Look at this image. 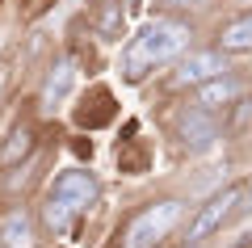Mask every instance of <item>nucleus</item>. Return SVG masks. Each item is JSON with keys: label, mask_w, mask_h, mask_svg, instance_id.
Segmentation results:
<instances>
[{"label": "nucleus", "mask_w": 252, "mask_h": 248, "mask_svg": "<svg viewBox=\"0 0 252 248\" xmlns=\"http://www.w3.org/2000/svg\"><path fill=\"white\" fill-rule=\"evenodd\" d=\"M168 9H206L210 0H164Z\"/></svg>", "instance_id": "obj_15"}, {"label": "nucleus", "mask_w": 252, "mask_h": 248, "mask_svg": "<svg viewBox=\"0 0 252 248\" xmlns=\"http://www.w3.org/2000/svg\"><path fill=\"white\" fill-rule=\"evenodd\" d=\"M240 101V80H231V76H215V80H206L198 89V106L202 109H227V106H235Z\"/></svg>", "instance_id": "obj_9"}, {"label": "nucleus", "mask_w": 252, "mask_h": 248, "mask_svg": "<svg viewBox=\"0 0 252 248\" xmlns=\"http://www.w3.org/2000/svg\"><path fill=\"white\" fill-rule=\"evenodd\" d=\"M51 9V0H26V17H42Z\"/></svg>", "instance_id": "obj_14"}, {"label": "nucleus", "mask_w": 252, "mask_h": 248, "mask_svg": "<svg viewBox=\"0 0 252 248\" xmlns=\"http://www.w3.org/2000/svg\"><path fill=\"white\" fill-rule=\"evenodd\" d=\"M34 151V131L30 126H17V131L4 139V147H0V164L9 169V164H21V160Z\"/></svg>", "instance_id": "obj_13"}, {"label": "nucleus", "mask_w": 252, "mask_h": 248, "mask_svg": "<svg viewBox=\"0 0 252 248\" xmlns=\"http://www.w3.org/2000/svg\"><path fill=\"white\" fill-rule=\"evenodd\" d=\"M72 89H76V63H72V59H59V63L51 68V76H46L42 97H38V101H42V109L51 114L55 106H63V101L72 97Z\"/></svg>", "instance_id": "obj_8"}, {"label": "nucleus", "mask_w": 252, "mask_h": 248, "mask_svg": "<svg viewBox=\"0 0 252 248\" xmlns=\"http://www.w3.org/2000/svg\"><path fill=\"white\" fill-rule=\"evenodd\" d=\"M118 106H114V93L109 89H93L89 97L76 106V126H84V131H97V126L114 122Z\"/></svg>", "instance_id": "obj_7"}, {"label": "nucleus", "mask_w": 252, "mask_h": 248, "mask_svg": "<svg viewBox=\"0 0 252 248\" xmlns=\"http://www.w3.org/2000/svg\"><path fill=\"white\" fill-rule=\"evenodd\" d=\"M185 51H189V26L185 21H172V17H156L139 30L135 46L126 51V76L139 80L143 68H160V63L177 59Z\"/></svg>", "instance_id": "obj_1"}, {"label": "nucleus", "mask_w": 252, "mask_h": 248, "mask_svg": "<svg viewBox=\"0 0 252 248\" xmlns=\"http://www.w3.org/2000/svg\"><path fill=\"white\" fill-rule=\"evenodd\" d=\"M46 194L63 198V202H72L76 211H89V206L97 202V177H93L89 169H67V173H59V177L51 181V189H46Z\"/></svg>", "instance_id": "obj_5"}, {"label": "nucleus", "mask_w": 252, "mask_h": 248, "mask_svg": "<svg viewBox=\"0 0 252 248\" xmlns=\"http://www.w3.org/2000/svg\"><path fill=\"white\" fill-rule=\"evenodd\" d=\"M0 244L4 248H34V223L26 214H9L0 223Z\"/></svg>", "instance_id": "obj_12"}, {"label": "nucleus", "mask_w": 252, "mask_h": 248, "mask_svg": "<svg viewBox=\"0 0 252 248\" xmlns=\"http://www.w3.org/2000/svg\"><path fill=\"white\" fill-rule=\"evenodd\" d=\"M130 4H139V0H130Z\"/></svg>", "instance_id": "obj_18"}, {"label": "nucleus", "mask_w": 252, "mask_h": 248, "mask_svg": "<svg viewBox=\"0 0 252 248\" xmlns=\"http://www.w3.org/2000/svg\"><path fill=\"white\" fill-rule=\"evenodd\" d=\"M223 51H193V55H185L181 59V68H177V76H172V84H206V80H215V76H223Z\"/></svg>", "instance_id": "obj_6"}, {"label": "nucleus", "mask_w": 252, "mask_h": 248, "mask_svg": "<svg viewBox=\"0 0 252 248\" xmlns=\"http://www.w3.org/2000/svg\"><path fill=\"white\" fill-rule=\"evenodd\" d=\"M181 211H185V206L168 198V202H156V206H147L143 214H135V223L126 227V248H156L172 227H177Z\"/></svg>", "instance_id": "obj_2"}, {"label": "nucleus", "mask_w": 252, "mask_h": 248, "mask_svg": "<svg viewBox=\"0 0 252 248\" xmlns=\"http://www.w3.org/2000/svg\"><path fill=\"white\" fill-rule=\"evenodd\" d=\"M76 206L72 202H63V198H55V194H46V202H42V223L55 231V236H63V231H72V223H76Z\"/></svg>", "instance_id": "obj_11"}, {"label": "nucleus", "mask_w": 252, "mask_h": 248, "mask_svg": "<svg viewBox=\"0 0 252 248\" xmlns=\"http://www.w3.org/2000/svg\"><path fill=\"white\" fill-rule=\"evenodd\" d=\"M177 135H181V143H185V151H210L219 143V122H215V114L210 109H202V106H189V109H181V118H177Z\"/></svg>", "instance_id": "obj_4"}, {"label": "nucleus", "mask_w": 252, "mask_h": 248, "mask_svg": "<svg viewBox=\"0 0 252 248\" xmlns=\"http://www.w3.org/2000/svg\"><path fill=\"white\" fill-rule=\"evenodd\" d=\"M219 51H223V55L252 51V13H235V17L219 30Z\"/></svg>", "instance_id": "obj_10"}, {"label": "nucleus", "mask_w": 252, "mask_h": 248, "mask_svg": "<svg viewBox=\"0 0 252 248\" xmlns=\"http://www.w3.org/2000/svg\"><path fill=\"white\" fill-rule=\"evenodd\" d=\"M240 202H244V185H227L223 194H215L198 214H193V223H189V244H198V240H206L210 231H219L235 211H240Z\"/></svg>", "instance_id": "obj_3"}, {"label": "nucleus", "mask_w": 252, "mask_h": 248, "mask_svg": "<svg viewBox=\"0 0 252 248\" xmlns=\"http://www.w3.org/2000/svg\"><path fill=\"white\" fill-rule=\"evenodd\" d=\"M105 248H122V244H105Z\"/></svg>", "instance_id": "obj_17"}, {"label": "nucleus", "mask_w": 252, "mask_h": 248, "mask_svg": "<svg viewBox=\"0 0 252 248\" xmlns=\"http://www.w3.org/2000/svg\"><path fill=\"white\" fill-rule=\"evenodd\" d=\"M240 211H252V185H248V194H244V206Z\"/></svg>", "instance_id": "obj_16"}]
</instances>
